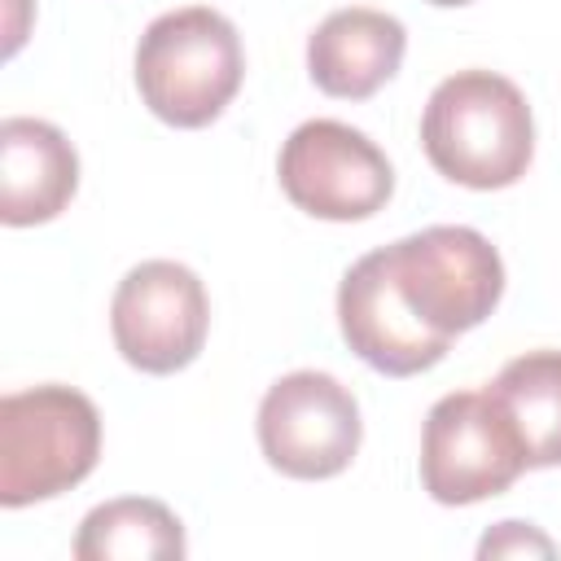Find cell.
<instances>
[{
	"mask_svg": "<svg viewBox=\"0 0 561 561\" xmlns=\"http://www.w3.org/2000/svg\"><path fill=\"white\" fill-rule=\"evenodd\" d=\"M500 294V250L478 228L434 224L351 263L337 285V324L368 368L412 377L478 329Z\"/></svg>",
	"mask_w": 561,
	"mask_h": 561,
	"instance_id": "6da1fadb",
	"label": "cell"
},
{
	"mask_svg": "<svg viewBox=\"0 0 561 561\" xmlns=\"http://www.w3.org/2000/svg\"><path fill=\"white\" fill-rule=\"evenodd\" d=\"M421 145L434 171L465 188H508L535 153V123L522 88L495 70L447 75L421 114Z\"/></svg>",
	"mask_w": 561,
	"mask_h": 561,
	"instance_id": "7a4b0ae2",
	"label": "cell"
},
{
	"mask_svg": "<svg viewBox=\"0 0 561 561\" xmlns=\"http://www.w3.org/2000/svg\"><path fill=\"white\" fill-rule=\"evenodd\" d=\"M245 53L237 26L206 9H171L153 18L136 44V88L153 118L171 127H206L237 96Z\"/></svg>",
	"mask_w": 561,
	"mask_h": 561,
	"instance_id": "3957f363",
	"label": "cell"
},
{
	"mask_svg": "<svg viewBox=\"0 0 561 561\" xmlns=\"http://www.w3.org/2000/svg\"><path fill=\"white\" fill-rule=\"evenodd\" d=\"M101 456L96 403L75 386H31L0 399V504L26 508L79 486Z\"/></svg>",
	"mask_w": 561,
	"mask_h": 561,
	"instance_id": "277c9868",
	"label": "cell"
},
{
	"mask_svg": "<svg viewBox=\"0 0 561 561\" xmlns=\"http://www.w3.org/2000/svg\"><path fill=\"white\" fill-rule=\"evenodd\" d=\"M526 469L513 421L491 390L443 394L421 430V486L438 504H478L508 491Z\"/></svg>",
	"mask_w": 561,
	"mask_h": 561,
	"instance_id": "5b68a950",
	"label": "cell"
},
{
	"mask_svg": "<svg viewBox=\"0 0 561 561\" xmlns=\"http://www.w3.org/2000/svg\"><path fill=\"white\" fill-rule=\"evenodd\" d=\"M359 438V403L333 373H285L259 403V447L285 478L320 482L342 473L355 460Z\"/></svg>",
	"mask_w": 561,
	"mask_h": 561,
	"instance_id": "8992f818",
	"label": "cell"
},
{
	"mask_svg": "<svg viewBox=\"0 0 561 561\" xmlns=\"http://www.w3.org/2000/svg\"><path fill=\"white\" fill-rule=\"evenodd\" d=\"M276 175L298 210L333 224L368 219L394 193V171L386 153L359 127L337 118H311L294 127L280 145Z\"/></svg>",
	"mask_w": 561,
	"mask_h": 561,
	"instance_id": "52a82bcc",
	"label": "cell"
},
{
	"mask_svg": "<svg viewBox=\"0 0 561 561\" xmlns=\"http://www.w3.org/2000/svg\"><path fill=\"white\" fill-rule=\"evenodd\" d=\"M110 329L131 368L153 377L188 368L210 329V302L197 272L175 259L136 263L114 289Z\"/></svg>",
	"mask_w": 561,
	"mask_h": 561,
	"instance_id": "ba28073f",
	"label": "cell"
},
{
	"mask_svg": "<svg viewBox=\"0 0 561 561\" xmlns=\"http://www.w3.org/2000/svg\"><path fill=\"white\" fill-rule=\"evenodd\" d=\"M408 48V31L394 13L381 9H337L307 39V75L324 96L364 101L386 79H394Z\"/></svg>",
	"mask_w": 561,
	"mask_h": 561,
	"instance_id": "9c48e42d",
	"label": "cell"
},
{
	"mask_svg": "<svg viewBox=\"0 0 561 561\" xmlns=\"http://www.w3.org/2000/svg\"><path fill=\"white\" fill-rule=\"evenodd\" d=\"M79 188L75 145L44 118L0 123V219L31 228L57 219Z\"/></svg>",
	"mask_w": 561,
	"mask_h": 561,
	"instance_id": "30bf717a",
	"label": "cell"
},
{
	"mask_svg": "<svg viewBox=\"0 0 561 561\" xmlns=\"http://www.w3.org/2000/svg\"><path fill=\"white\" fill-rule=\"evenodd\" d=\"M517 430L526 469L561 465V351H526L486 386Z\"/></svg>",
	"mask_w": 561,
	"mask_h": 561,
	"instance_id": "8fae6325",
	"label": "cell"
},
{
	"mask_svg": "<svg viewBox=\"0 0 561 561\" xmlns=\"http://www.w3.org/2000/svg\"><path fill=\"white\" fill-rule=\"evenodd\" d=\"M184 526L162 500L123 495L96 504L75 535L79 561H162L184 557Z\"/></svg>",
	"mask_w": 561,
	"mask_h": 561,
	"instance_id": "7c38bea8",
	"label": "cell"
},
{
	"mask_svg": "<svg viewBox=\"0 0 561 561\" xmlns=\"http://www.w3.org/2000/svg\"><path fill=\"white\" fill-rule=\"evenodd\" d=\"M552 557L557 548H552V539L548 535H539L530 522H500L495 530H486L482 535V543H478V557Z\"/></svg>",
	"mask_w": 561,
	"mask_h": 561,
	"instance_id": "4fadbf2b",
	"label": "cell"
},
{
	"mask_svg": "<svg viewBox=\"0 0 561 561\" xmlns=\"http://www.w3.org/2000/svg\"><path fill=\"white\" fill-rule=\"evenodd\" d=\"M430 4H443V9H456V4H469V0H430Z\"/></svg>",
	"mask_w": 561,
	"mask_h": 561,
	"instance_id": "5bb4252c",
	"label": "cell"
}]
</instances>
